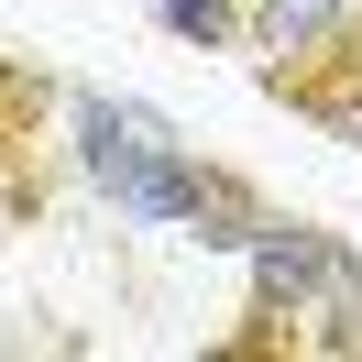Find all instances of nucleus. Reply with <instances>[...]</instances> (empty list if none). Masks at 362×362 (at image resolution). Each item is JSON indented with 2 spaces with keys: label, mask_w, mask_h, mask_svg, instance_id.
Wrapping results in <instances>:
<instances>
[{
  "label": "nucleus",
  "mask_w": 362,
  "mask_h": 362,
  "mask_svg": "<svg viewBox=\"0 0 362 362\" xmlns=\"http://www.w3.org/2000/svg\"><path fill=\"white\" fill-rule=\"evenodd\" d=\"M296 351H329V362H362V252H351V242L329 252V286H318V308L296 318Z\"/></svg>",
  "instance_id": "obj_6"
},
{
  "label": "nucleus",
  "mask_w": 362,
  "mask_h": 362,
  "mask_svg": "<svg viewBox=\"0 0 362 362\" xmlns=\"http://www.w3.org/2000/svg\"><path fill=\"white\" fill-rule=\"evenodd\" d=\"M45 121H66V88H55L45 66H11V55H0V209L45 198V165H33Z\"/></svg>",
  "instance_id": "obj_4"
},
{
  "label": "nucleus",
  "mask_w": 362,
  "mask_h": 362,
  "mask_svg": "<svg viewBox=\"0 0 362 362\" xmlns=\"http://www.w3.org/2000/svg\"><path fill=\"white\" fill-rule=\"evenodd\" d=\"M286 110H308L329 143H351V154H362V66H329V77H308V88H296Z\"/></svg>",
  "instance_id": "obj_7"
},
{
  "label": "nucleus",
  "mask_w": 362,
  "mask_h": 362,
  "mask_svg": "<svg viewBox=\"0 0 362 362\" xmlns=\"http://www.w3.org/2000/svg\"><path fill=\"white\" fill-rule=\"evenodd\" d=\"M176 230H187L198 252H242L252 230H264V187L198 154V165H187V209H176Z\"/></svg>",
  "instance_id": "obj_5"
},
{
  "label": "nucleus",
  "mask_w": 362,
  "mask_h": 362,
  "mask_svg": "<svg viewBox=\"0 0 362 362\" xmlns=\"http://www.w3.org/2000/svg\"><path fill=\"white\" fill-rule=\"evenodd\" d=\"M329 252H340V230L264 209V230L242 242V264H252V329L230 340V351H296V318H308L318 286H329Z\"/></svg>",
  "instance_id": "obj_2"
},
{
  "label": "nucleus",
  "mask_w": 362,
  "mask_h": 362,
  "mask_svg": "<svg viewBox=\"0 0 362 362\" xmlns=\"http://www.w3.org/2000/svg\"><path fill=\"white\" fill-rule=\"evenodd\" d=\"M154 23L176 45H242V0H154Z\"/></svg>",
  "instance_id": "obj_8"
},
{
  "label": "nucleus",
  "mask_w": 362,
  "mask_h": 362,
  "mask_svg": "<svg viewBox=\"0 0 362 362\" xmlns=\"http://www.w3.org/2000/svg\"><path fill=\"white\" fill-rule=\"evenodd\" d=\"M351 23H362V0H242V55L264 77V99H296L308 77H329Z\"/></svg>",
  "instance_id": "obj_3"
},
{
  "label": "nucleus",
  "mask_w": 362,
  "mask_h": 362,
  "mask_svg": "<svg viewBox=\"0 0 362 362\" xmlns=\"http://www.w3.org/2000/svg\"><path fill=\"white\" fill-rule=\"evenodd\" d=\"M66 165L143 230H176L187 209V165L198 143H176V121L143 110V99H110V88H66Z\"/></svg>",
  "instance_id": "obj_1"
}]
</instances>
